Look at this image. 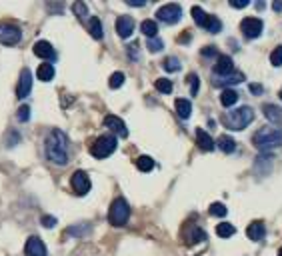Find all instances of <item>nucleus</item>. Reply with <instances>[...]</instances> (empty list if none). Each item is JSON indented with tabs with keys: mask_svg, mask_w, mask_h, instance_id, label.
<instances>
[{
	"mask_svg": "<svg viewBox=\"0 0 282 256\" xmlns=\"http://www.w3.org/2000/svg\"><path fill=\"white\" fill-rule=\"evenodd\" d=\"M270 62L272 66H282V46H276L270 54Z\"/></svg>",
	"mask_w": 282,
	"mask_h": 256,
	"instance_id": "38",
	"label": "nucleus"
},
{
	"mask_svg": "<svg viewBox=\"0 0 282 256\" xmlns=\"http://www.w3.org/2000/svg\"><path fill=\"white\" fill-rule=\"evenodd\" d=\"M280 98H282V88H280Z\"/></svg>",
	"mask_w": 282,
	"mask_h": 256,
	"instance_id": "49",
	"label": "nucleus"
},
{
	"mask_svg": "<svg viewBox=\"0 0 282 256\" xmlns=\"http://www.w3.org/2000/svg\"><path fill=\"white\" fill-rule=\"evenodd\" d=\"M262 112H264V116L272 122V124H280L282 122V110L278 108V106H274V104H264L262 106Z\"/></svg>",
	"mask_w": 282,
	"mask_h": 256,
	"instance_id": "19",
	"label": "nucleus"
},
{
	"mask_svg": "<svg viewBox=\"0 0 282 256\" xmlns=\"http://www.w3.org/2000/svg\"><path fill=\"white\" fill-rule=\"evenodd\" d=\"M252 144L258 150H272L276 146H282V126H264L260 130L254 132L252 136Z\"/></svg>",
	"mask_w": 282,
	"mask_h": 256,
	"instance_id": "2",
	"label": "nucleus"
},
{
	"mask_svg": "<svg viewBox=\"0 0 282 256\" xmlns=\"http://www.w3.org/2000/svg\"><path fill=\"white\" fill-rule=\"evenodd\" d=\"M248 4H250L248 0H232V2H230L232 8H246Z\"/></svg>",
	"mask_w": 282,
	"mask_h": 256,
	"instance_id": "43",
	"label": "nucleus"
},
{
	"mask_svg": "<svg viewBox=\"0 0 282 256\" xmlns=\"http://www.w3.org/2000/svg\"><path fill=\"white\" fill-rule=\"evenodd\" d=\"M272 8H274L276 12H282V2H274V4H272Z\"/></svg>",
	"mask_w": 282,
	"mask_h": 256,
	"instance_id": "47",
	"label": "nucleus"
},
{
	"mask_svg": "<svg viewBox=\"0 0 282 256\" xmlns=\"http://www.w3.org/2000/svg\"><path fill=\"white\" fill-rule=\"evenodd\" d=\"M16 118H18L20 122H28V118H30V106H26V104L20 106L18 112H16Z\"/></svg>",
	"mask_w": 282,
	"mask_h": 256,
	"instance_id": "37",
	"label": "nucleus"
},
{
	"mask_svg": "<svg viewBox=\"0 0 282 256\" xmlns=\"http://www.w3.org/2000/svg\"><path fill=\"white\" fill-rule=\"evenodd\" d=\"M20 38H22V32H20L18 26L14 24H0V42L6 46H12V44H18Z\"/></svg>",
	"mask_w": 282,
	"mask_h": 256,
	"instance_id": "9",
	"label": "nucleus"
},
{
	"mask_svg": "<svg viewBox=\"0 0 282 256\" xmlns=\"http://www.w3.org/2000/svg\"><path fill=\"white\" fill-rule=\"evenodd\" d=\"M234 232H236V228L230 222H220L218 226H216V234H218L220 238H230Z\"/></svg>",
	"mask_w": 282,
	"mask_h": 256,
	"instance_id": "27",
	"label": "nucleus"
},
{
	"mask_svg": "<svg viewBox=\"0 0 282 256\" xmlns=\"http://www.w3.org/2000/svg\"><path fill=\"white\" fill-rule=\"evenodd\" d=\"M130 218V206L124 198H116L108 210V222L112 226H124Z\"/></svg>",
	"mask_w": 282,
	"mask_h": 256,
	"instance_id": "5",
	"label": "nucleus"
},
{
	"mask_svg": "<svg viewBox=\"0 0 282 256\" xmlns=\"http://www.w3.org/2000/svg\"><path fill=\"white\" fill-rule=\"evenodd\" d=\"M18 140H20V134L14 130V132H8V138H6V146L8 148H12V146H16L18 144Z\"/></svg>",
	"mask_w": 282,
	"mask_h": 256,
	"instance_id": "41",
	"label": "nucleus"
},
{
	"mask_svg": "<svg viewBox=\"0 0 282 256\" xmlns=\"http://www.w3.org/2000/svg\"><path fill=\"white\" fill-rule=\"evenodd\" d=\"M208 212H210V214L212 216H216V218H222V216H226V206L222 204V202H214L210 208H208Z\"/></svg>",
	"mask_w": 282,
	"mask_h": 256,
	"instance_id": "33",
	"label": "nucleus"
},
{
	"mask_svg": "<svg viewBox=\"0 0 282 256\" xmlns=\"http://www.w3.org/2000/svg\"><path fill=\"white\" fill-rule=\"evenodd\" d=\"M116 32L120 38H130L134 32V18L132 16H118L116 18Z\"/></svg>",
	"mask_w": 282,
	"mask_h": 256,
	"instance_id": "14",
	"label": "nucleus"
},
{
	"mask_svg": "<svg viewBox=\"0 0 282 256\" xmlns=\"http://www.w3.org/2000/svg\"><path fill=\"white\" fill-rule=\"evenodd\" d=\"M56 222H58V220H56L54 216H48V214L40 218V224L44 226V228H54V226H56Z\"/></svg>",
	"mask_w": 282,
	"mask_h": 256,
	"instance_id": "40",
	"label": "nucleus"
},
{
	"mask_svg": "<svg viewBox=\"0 0 282 256\" xmlns=\"http://www.w3.org/2000/svg\"><path fill=\"white\" fill-rule=\"evenodd\" d=\"M196 144H198L200 150H204V152L214 150V146H216L214 140H212V136L206 130H202V128H196Z\"/></svg>",
	"mask_w": 282,
	"mask_h": 256,
	"instance_id": "18",
	"label": "nucleus"
},
{
	"mask_svg": "<svg viewBox=\"0 0 282 256\" xmlns=\"http://www.w3.org/2000/svg\"><path fill=\"white\" fill-rule=\"evenodd\" d=\"M70 186H72V190L76 192L78 196L88 194V190H90V178H88V174H86L84 170H76V172L72 174V178H70Z\"/></svg>",
	"mask_w": 282,
	"mask_h": 256,
	"instance_id": "8",
	"label": "nucleus"
},
{
	"mask_svg": "<svg viewBox=\"0 0 282 256\" xmlns=\"http://www.w3.org/2000/svg\"><path fill=\"white\" fill-rule=\"evenodd\" d=\"M202 56H216V48H204Z\"/></svg>",
	"mask_w": 282,
	"mask_h": 256,
	"instance_id": "45",
	"label": "nucleus"
},
{
	"mask_svg": "<svg viewBox=\"0 0 282 256\" xmlns=\"http://www.w3.org/2000/svg\"><path fill=\"white\" fill-rule=\"evenodd\" d=\"M124 78H126V76H124L122 72H114L110 78H108V86L114 88V90H116V88H120L122 84H124Z\"/></svg>",
	"mask_w": 282,
	"mask_h": 256,
	"instance_id": "34",
	"label": "nucleus"
},
{
	"mask_svg": "<svg viewBox=\"0 0 282 256\" xmlns=\"http://www.w3.org/2000/svg\"><path fill=\"white\" fill-rule=\"evenodd\" d=\"M72 12H74L78 18H86V14H88V6H86L84 2H74V4H72Z\"/></svg>",
	"mask_w": 282,
	"mask_h": 256,
	"instance_id": "36",
	"label": "nucleus"
},
{
	"mask_svg": "<svg viewBox=\"0 0 282 256\" xmlns=\"http://www.w3.org/2000/svg\"><path fill=\"white\" fill-rule=\"evenodd\" d=\"M146 46H148V50H150V52H160V50L164 48V42H162L160 38H148Z\"/></svg>",
	"mask_w": 282,
	"mask_h": 256,
	"instance_id": "35",
	"label": "nucleus"
},
{
	"mask_svg": "<svg viewBox=\"0 0 282 256\" xmlns=\"http://www.w3.org/2000/svg\"><path fill=\"white\" fill-rule=\"evenodd\" d=\"M136 166H138L140 172H150V170L154 168V160L150 158V156H140V158L136 160Z\"/></svg>",
	"mask_w": 282,
	"mask_h": 256,
	"instance_id": "31",
	"label": "nucleus"
},
{
	"mask_svg": "<svg viewBox=\"0 0 282 256\" xmlns=\"http://www.w3.org/2000/svg\"><path fill=\"white\" fill-rule=\"evenodd\" d=\"M36 76L42 82H50L54 78V66H52V64H48V62H42L40 66H38V70H36Z\"/></svg>",
	"mask_w": 282,
	"mask_h": 256,
	"instance_id": "21",
	"label": "nucleus"
},
{
	"mask_svg": "<svg viewBox=\"0 0 282 256\" xmlns=\"http://www.w3.org/2000/svg\"><path fill=\"white\" fill-rule=\"evenodd\" d=\"M174 106H176V112H178L180 118H184V120L190 118V114H192V104H190V100H186V98H176Z\"/></svg>",
	"mask_w": 282,
	"mask_h": 256,
	"instance_id": "22",
	"label": "nucleus"
},
{
	"mask_svg": "<svg viewBox=\"0 0 282 256\" xmlns=\"http://www.w3.org/2000/svg\"><path fill=\"white\" fill-rule=\"evenodd\" d=\"M244 80V74L242 72H230V74H226V76H214L212 78V84L214 86H220V88H226V86H230V84H238V82H242Z\"/></svg>",
	"mask_w": 282,
	"mask_h": 256,
	"instance_id": "16",
	"label": "nucleus"
},
{
	"mask_svg": "<svg viewBox=\"0 0 282 256\" xmlns=\"http://www.w3.org/2000/svg\"><path fill=\"white\" fill-rule=\"evenodd\" d=\"M278 256H282V248H280V250H278Z\"/></svg>",
	"mask_w": 282,
	"mask_h": 256,
	"instance_id": "48",
	"label": "nucleus"
},
{
	"mask_svg": "<svg viewBox=\"0 0 282 256\" xmlns=\"http://www.w3.org/2000/svg\"><path fill=\"white\" fill-rule=\"evenodd\" d=\"M126 4H128V6H136V8H140V6H144L146 2H142V0H140V2H132V0H128Z\"/></svg>",
	"mask_w": 282,
	"mask_h": 256,
	"instance_id": "46",
	"label": "nucleus"
},
{
	"mask_svg": "<svg viewBox=\"0 0 282 256\" xmlns=\"http://www.w3.org/2000/svg\"><path fill=\"white\" fill-rule=\"evenodd\" d=\"M24 254L26 256H46L48 250H46V244L42 242L38 236H30L24 244Z\"/></svg>",
	"mask_w": 282,
	"mask_h": 256,
	"instance_id": "13",
	"label": "nucleus"
},
{
	"mask_svg": "<svg viewBox=\"0 0 282 256\" xmlns=\"http://www.w3.org/2000/svg\"><path fill=\"white\" fill-rule=\"evenodd\" d=\"M34 54L38 56V58H42L44 62H48V64H52L58 56H56V50L52 48V44L50 42H46V40H38L36 44H34Z\"/></svg>",
	"mask_w": 282,
	"mask_h": 256,
	"instance_id": "11",
	"label": "nucleus"
},
{
	"mask_svg": "<svg viewBox=\"0 0 282 256\" xmlns=\"http://www.w3.org/2000/svg\"><path fill=\"white\" fill-rule=\"evenodd\" d=\"M154 88L160 92V94H170L172 92V82L168 78H158L154 82Z\"/></svg>",
	"mask_w": 282,
	"mask_h": 256,
	"instance_id": "32",
	"label": "nucleus"
},
{
	"mask_svg": "<svg viewBox=\"0 0 282 256\" xmlns=\"http://www.w3.org/2000/svg\"><path fill=\"white\" fill-rule=\"evenodd\" d=\"M188 82H190V94L196 96V94H198V88H200L198 76H196V74H190V76H188Z\"/></svg>",
	"mask_w": 282,
	"mask_h": 256,
	"instance_id": "39",
	"label": "nucleus"
},
{
	"mask_svg": "<svg viewBox=\"0 0 282 256\" xmlns=\"http://www.w3.org/2000/svg\"><path fill=\"white\" fill-rule=\"evenodd\" d=\"M238 102V92L232 90V88H224L222 94H220V104L224 106V108H230L232 104Z\"/></svg>",
	"mask_w": 282,
	"mask_h": 256,
	"instance_id": "23",
	"label": "nucleus"
},
{
	"mask_svg": "<svg viewBox=\"0 0 282 256\" xmlns=\"http://www.w3.org/2000/svg\"><path fill=\"white\" fill-rule=\"evenodd\" d=\"M44 152L46 158L58 166H64L68 162V138L62 130L54 128L48 132L46 140H44Z\"/></svg>",
	"mask_w": 282,
	"mask_h": 256,
	"instance_id": "1",
	"label": "nucleus"
},
{
	"mask_svg": "<svg viewBox=\"0 0 282 256\" xmlns=\"http://www.w3.org/2000/svg\"><path fill=\"white\" fill-rule=\"evenodd\" d=\"M104 126H106L110 132H114L116 136H120V138H126V136H128V128H126L124 120L118 118V116H114V114H108V116L104 118Z\"/></svg>",
	"mask_w": 282,
	"mask_h": 256,
	"instance_id": "12",
	"label": "nucleus"
},
{
	"mask_svg": "<svg viewBox=\"0 0 282 256\" xmlns=\"http://www.w3.org/2000/svg\"><path fill=\"white\" fill-rule=\"evenodd\" d=\"M206 238V232L202 230V228H198V226H190V232L186 234V244L188 246H192V244H196V242H202Z\"/></svg>",
	"mask_w": 282,
	"mask_h": 256,
	"instance_id": "20",
	"label": "nucleus"
},
{
	"mask_svg": "<svg viewBox=\"0 0 282 256\" xmlns=\"http://www.w3.org/2000/svg\"><path fill=\"white\" fill-rule=\"evenodd\" d=\"M208 32H212V34H216V32H220L222 30V22L216 16H212V14H208V20H206V26H204Z\"/></svg>",
	"mask_w": 282,
	"mask_h": 256,
	"instance_id": "30",
	"label": "nucleus"
},
{
	"mask_svg": "<svg viewBox=\"0 0 282 256\" xmlns=\"http://www.w3.org/2000/svg\"><path fill=\"white\" fill-rule=\"evenodd\" d=\"M140 30H142V34L148 36V38H156V34H158V24L154 22V20H144V22L140 24Z\"/></svg>",
	"mask_w": 282,
	"mask_h": 256,
	"instance_id": "25",
	"label": "nucleus"
},
{
	"mask_svg": "<svg viewBox=\"0 0 282 256\" xmlns=\"http://www.w3.org/2000/svg\"><path fill=\"white\" fill-rule=\"evenodd\" d=\"M264 234H266V226H264V222H260V220L248 224V228H246V236H248L250 240H254V242L262 240Z\"/></svg>",
	"mask_w": 282,
	"mask_h": 256,
	"instance_id": "17",
	"label": "nucleus"
},
{
	"mask_svg": "<svg viewBox=\"0 0 282 256\" xmlns=\"http://www.w3.org/2000/svg\"><path fill=\"white\" fill-rule=\"evenodd\" d=\"M162 66H164V70H166V72H178L182 64H180V60H178V58H174V56H168V58L162 62Z\"/></svg>",
	"mask_w": 282,
	"mask_h": 256,
	"instance_id": "29",
	"label": "nucleus"
},
{
	"mask_svg": "<svg viewBox=\"0 0 282 256\" xmlns=\"http://www.w3.org/2000/svg\"><path fill=\"white\" fill-rule=\"evenodd\" d=\"M32 90V74L28 68L20 70V78H18V86H16V98H26Z\"/></svg>",
	"mask_w": 282,
	"mask_h": 256,
	"instance_id": "10",
	"label": "nucleus"
},
{
	"mask_svg": "<svg viewBox=\"0 0 282 256\" xmlns=\"http://www.w3.org/2000/svg\"><path fill=\"white\" fill-rule=\"evenodd\" d=\"M252 120H254V110L250 106H240V108L230 110L222 116V124L230 128V130H242Z\"/></svg>",
	"mask_w": 282,
	"mask_h": 256,
	"instance_id": "3",
	"label": "nucleus"
},
{
	"mask_svg": "<svg viewBox=\"0 0 282 256\" xmlns=\"http://www.w3.org/2000/svg\"><path fill=\"white\" fill-rule=\"evenodd\" d=\"M90 34H92V38L94 40H102V36H104V30H102V24H100V20L96 18V16H92L90 18Z\"/></svg>",
	"mask_w": 282,
	"mask_h": 256,
	"instance_id": "26",
	"label": "nucleus"
},
{
	"mask_svg": "<svg viewBox=\"0 0 282 256\" xmlns=\"http://www.w3.org/2000/svg\"><path fill=\"white\" fill-rule=\"evenodd\" d=\"M218 148H220L224 154H232V152L236 150V142H234V138H230L228 134H222V136L218 138Z\"/></svg>",
	"mask_w": 282,
	"mask_h": 256,
	"instance_id": "24",
	"label": "nucleus"
},
{
	"mask_svg": "<svg viewBox=\"0 0 282 256\" xmlns=\"http://www.w3.org/2000/svg\"><path fill=\"white\" fill-rule=\"evenodd\" d=\"M126 50H128V56L132 58L134 62H136V60L140 58V56H138V44H136V42H134V44H130V46H128Z\"/></svg>",
	"mask_w": 282,
	"mask_h": 256,
	"instance_id": "42",
	"label": "nucleus"
},
{
	"mask_svg": "<svg viewBox=\"0 0 282 256\" xmlns=\"http://www.w3.org/2000/svg\"><path fill=\"white\" fill-rule=\"evenodd\" d=\"M262 28H264V22L260 18H254V16H248L244 18L242 22H240V30L246 38H258L260 34H262Z\"/></svg>",
	"mask_w": 282,
	"mask_h": 256,
	"instance_id": "7",
	"label": "nucleus"
},
{
	"mask_svg": "<svg viewBox=\"0 0 282 256\" xmlns=\"http://www.w3.org/2000/svg\"><path fill=\"white\" fill-rule=\"evenodd\" d=\"M192 18H194V22H196L198 26L204 28V26H206V20H208V14H206L200 6H194V8H192Z\"/></svg>",
	"mask_w": 282,
	"mask_h": 256,
	"instance_id": "28",
	"label": "nucleus"
},
{
	"mask_svg": "<svg viewBox=\"0 0 282 256\" xmlns=\"http://www.w3.org/2000/svg\"><path fill=\"white\" fill-rule=\"evenodd\" d=\"M262 86H260V84H250V92H254V94H262Z\"/></svg>",
	"mask_w": 282,
	"mask_h": 256,
	"instance_id": "44",
	"label": "nucleus"
},
{
	"mask_svg": "<svg viewBox=\"0 0 282 256\" xmlns=\"http://www.w3.org/2000/svg\"><path fill=\"white\" fill-rule=\"evenodd\" d=\"M180 16H182V8H180V4H176V2L164 4V6H160V8L156 10V18L162 20L164 24H176L178 20H180Z\"/></svg>",
	"mask_w": 282,
	"mask_h": 256,
	"instance_id": "6",
	"label": "nucleus"
},
{
	"mask_svg": "<svg viewBox=\"0 0 282 256\" xmlns=\"http://www.w3.org/2000/svg\"><path fill=\"white\" fill-rule=\"evenodd\" d=\"M116 136L114 134H102V136H98L96 138V142L90 146V154L94 156V158H98V160H102V158H108L114 150H116Z\"/></svg>",
	"mask_w": 282,
	"mask_h": 256,
	"instance_id": "4",
	"label": "nucleus"
},
{
	"mask_svg": "<svg viewBox=\"0 0 282 256\" xmlns=\"http://www.w3.org/2000/svg\"><path fill=\"white\" fill-rule=\"evenodd\" d=\"M230 72H234V62H232V58L226 56V54H220L218 60H216V64H214V76H226V74H230Z\"/></svg>",
	"mask_w": 282,
	"mask_h": 256,
	"instance_id": "15",
	"label": "nucleus"
}]
</instances>
